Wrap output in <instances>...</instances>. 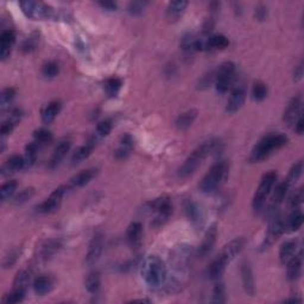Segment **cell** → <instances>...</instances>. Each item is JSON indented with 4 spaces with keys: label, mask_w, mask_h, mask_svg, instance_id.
Segmentation results:
<instances>
[{
    "label": "cell",
    "mask_w": 304,
    "mask_h": 304,
    "mask_svg": "<svg viewBox=\"0 0 304 304\" xmlns=\"http://www.w3.org/2000/svg\"><path fill=\"white\" fill-rule=\"evenodd\" d=\"M243 247L244 239L241 238L234 239L231 243L226 245L221 250V252H220L218 258L214 259L213 263L210 264L209 270H208L210 279H213V281H219V279L222 277V275L225 274V270L227 268L228 264L240 253Z\"/></svg>",
    "instance_id": "1"
},
{
    "label": "cell",
    "mask_w": 304,
    "mask_h": 304,
    "mask_svg": "<svg viewBox=\"0 0 304 304\" xmlns=\"http://www.w3.org/2000/svg\"><path fill=\"white\" fill-rule=\"evenodd\" d=\"M142 277L152 289H159L165 284L167 274L163 260L157 256H149L142 264Z\"/></svg>",
    "instance_id": "2"
},
{
    "label": "cell",
    "mask_w": 304,
    "mask_h": 304,
    "mask_svg": "<svg viewBox=\"0 0 304 304\" xmlns=\"http://www.w3.org/2000/svg\"><path fill=\"white\" fill-rule=\"evenodd\" d=\"M220 143L219 141L212 139V141L204 142L203 144H201L200 147H197L193 151V153L189 156L183 165L179 167L178 170V176L182 178H187L189 176H191L193 173L196 171L197 167L202 164V162L206 158L209 156L213 152L218 151L220 149Z\"/></svg>",
    "instance_id": "3"
},
{
    "label": "cell",
    "mask_w": 304,
    "mask_h": 304,
    "mask_svg": "<svg viewBox=\"0 0 304 304\" xmlns=\"http://www.w3.org/2000/svg\"><path fill=\"white\" fill-rule=\"evenodd\" d=\"M289 139L285 135L277 133V135H269L265 136L263 139L254 145L252 152H251L250 160L252 163H258L266 159L270 154L274 153V151H277L288 144Z\"/></svg>",
    "instance_id": "4"
},
{
    "label": "cell",
    "mask_w": 304,
    "mask_h": 304,
    "mask_svg": "<svg viewBox=\"0 0 304 304\" xmlns=\"http://www.w3.org/2000/svg\"><path fill=\"white\" fill-rule=\"evenodd\" d=\"M228 171L229 165L226 160L216 162L208 170V172L203 176V178L201 179L200 184H198L200 190L207 194L215 191L226 181V178L228 176Z\"/></svg>",
    "instance_id": "5"
},
{
    "label": "cell",
    "mask_w": 304,
    "mask_h": 304,
    "mask_svg": "<svg viewBox=\"0 0 304 304\" xmlns=\"http://www.w3.org/2000/svg\"><path fill=\"white\" fill-rule=\"evenodd\" d=\"M276 179H277V172L276 171H269L263 176L252 201V207L256 212H260L263 209L264 204L266 202V198L271 193L272 187L275 185Z\"/></svg>",
    "instance_id": "6"
},
{
    "label": "cell",
    "mask_w": 304,
    "mask_h": 304,
    "mask_svg": "<svg viewBox=\"0 0 304 304\" xmlns=\"http://www.w3.org/2000/svg\"><path fill=\"white\" fill-rule=\"evenodd\" d=\"M19 6L23 11V13L26 15L27 18L33 20H43L49 19V18L55 17V12L50 6L43 4L39 1H21L19 2Z\"/></svg>",
    "instance_id": "7"
},
{
    "label": "cell",
    "mask_w": 304,
    "mask_h": 304,
    "mask_svg": "<svg viewBox=\"0 0 304 304\" xmlns=\"http://www.w3.org/2000/svg\"><path fill=\"white\" fill-rule=\"evenodd\" d=\"M148 206L150 212L154 214L153 222H152V225H153L154 227L162 226L172 214L171 201L166 196L156 198V200L149 203Z\"/></svg>",
    "instance_id": "8"
},
{
    "label": "cell",
    "mask_w": 304,
    "mask_h": 304,
    "mask_svg": "<svg viewBox=\"0 0 304 304\" xmlns=\"http://www.w3.org/2000/svg\"><path fill=\"white\" fill-rule=\"evenodd\" d=\"M215 76L216 91L222 94L228 92L235 82V64L232 62H225L219 67Z\"/></svg>",
    "instance_id": "9"
},
{
    "label": "cell",
    "mask_w": 304,
    "mask_h": 304,
    "mask_svg": "<svg viewBox=\"0 0 304 304\" xmlns=\"http://www.w3.org/2000/svg\"><path fill=\"white\" fill-rule=\"evenodd\" d=\"M285 232V226L283 219H281L279 216H275L272 218V221L270 223L268 232H266L265 238H264L263 244H262V250L269 249L271 245H274L276 241L281 238V235Z\"/></svg>",
    "instance_id": "10"
},
{
    "label": "cell",
    "mask_w": 304,
    "mask_h": 304,
    "mask_svg": "<svg viewBox=\"0 0 304 304\" xmlns=\"http://www.w3.org/2000/svg\"><path fill=\"white\" fill-rule=\"evenodd\" d=\"M63 195H64L63 187L55 189V190L50 194V196L46 198L44 202H42L38 207H37L38 212L42 214H52L57 212L58 208L61 207Z\"/></svg>",
    "instance_id": "11"
},
{
    "label": "cell",
    "mask_w": 304,
    "mask_h": 304,
    "mask_svg": "<svg viewBox=\"0 0 304 304\" xmlns=\"http://www.w3.org/2000/svg\"><path fill=\"white\" fill-rule=\"evenodd\" d=\"M102 247H104V239L101 234H97L92 239L89 244L88 252L86 254V264L88 266L95 265L100 259L102 253Z\"/></svg>",
    "instance_id": "12"
},
{
    "label": "cell",
    "mask_w": 304,
    "mask_h": 304,
    "mask_svg": "<svg viewBox=\"0 0 304 304\" xmlns=\"http://www.w3.org/2000/svg\"><path fill=\"white\" fill-rule=\"evenodd\" d=\"M216 238H218V228H216V225L214 223V225L208 228L202 244L198 247V257L203 258V257H207L208 254L212 252L214 245L216 243Z\"/></svg>",
    "instance_id": "13"
},
{
    "label": "cell",
    "mask_w": 304,
    "mask_h": 304,
    "mask_svg": "<svg viewBox=\"0 0 304 304\" xmlns=\"http://www.w3.org/2000/svg\"><path fill=\"white\" fill-rule=\"evenodd\" d=\"M245 98H246V92H245V87L243 85H238L232 92L231 97H229L227 101V106H226V111L228 113H235L243 107Z\"/></svg>",
    "instance_id": "14"
},
{
    "label": "cell",
    "mask_w": 304,
    "mask_h": 304,
    "mask_svg": "<svg viewBox=\"0 0 304 304\" xmlns=\"http://www.w3.org/2000/svg\"><path fill=\"white\" fill-rule=\"evenodd\" d=\"M290 187L288 185L287 182H282L279 183V184L276 187L274 195H272L271 201H270L269 208H268V214L269 215H275L276 212H277V209L281 206L282 202H283V200L285 198V195L288 193V189Z\"/></svg>",
    "instance_id": "15"
},
{
    "label": "cell",
    "mask_w": 304,
    "mask_h": 304,
    "mask_svg": "<svg viewBox=\"0 0 304 304\" xmlns=\"http://www.w3.org/2000/svg\"><path fill=\"white\" fill-rule=\"evenodd\" d=\"M301 110H302V99L301 97L294 98L284 112V122L288 126L295 125V123L301 117Z\"/></svg>",
    "instance_id": "16"
},
{
    "label": "cell",
    "mask_w": 304,
    "mask_h": 304,
    "mask_svg": "<svg viewBox=\"0 0 304 304\" xmlns=\"http://www.w3.org/2000/svg\"><path fill=\"white\" fill-rule=\"evenodd\" d=\"M15 42V33L13 30H5L0 36V57L6 60L11 54L12 46Z\"/></svg>",
    "instance_id": "17"
},
{
    "label": "cell",
    "mask_w": 304,
    "mask_h": 304,
    "mask_svg": "<svg viewBox=\"0 0 304 304\" xmlns=\"http://www.w3.org/2000/svg\"><path fill=\"white\" fill-rule=\"evenodd\" d=\"M25 169V162H24V157L19 156V154H14L11 156L4 163V165L1 167V175L7 176L10 173L17 172L19 170Z\"/></svg>",
    "instance_id": "18"
},
{
    "label": "cell",
    "mask_w": 304,
    "mask_h": 304,
    "mask_svg": "<svg viewBox=\"0 0 304 304\" xmlns=\"http://www.w3.org/2000/svg\"><path fill=\"white\" fill-rule=\"evenodd\" d=\"M241 279H243V285L246 294L253 296L256 293V285H254L252 269H251L249 263H243V265H241Z\"/></svg>",
    "instance_id": "19"
},
{
    "label": "cell",
    "mask_w": 304,
    "mask_h": 304,
    "mask_svg": "<svg viewBox=\"0 0 304 304\" xmlns=\"http://www.w3.org/2000/svg\"><path fill=\"white\" fill-rule=\"evenodd\" d=\"M97 169H87L83 171L79 172L70 179L69 187L70 188H82L88 184L93 178L97 176Z\"/></svg>",
    "instance_id": "20"
},
{
    "label": "cell",
    "mask_w": 304,
    "mask_h": 304,
    "mask_svg": "<svg viewBox=\"0 0 304 304\" xmlns=\"http://www.w3.org/2000/svg\"><path fill=\"white\" fill-rule=\"evenodd\" d=\"M188 6V1H172L167 5L166 7V19L169 21H177L185 12V8Z\"/></svg>",
    "instance_id": "21"
},
{
    "label": "cell",
    "mask_w": 304,
    "mask_h": 304,
    "mask_svg": "<svg viewBox=\"0 0 304 304\" xmlns=\"http://www.w3.org/2000/svg\"><path fill=\"white\" fill-rule=\"evenodd\" d=\"M185 213H187L188 218L191 220V222L196 226H202L203 223V213L202 209L198 207L197 203H195L194 201L188 200L184 204Z\"/></svg>",
    "instance_id": "22"
},
{
    "label": "cell",
    "mask_w": 304,
    "mask_h": 304,
    "mask_svg": "<svg viewBox=\"0 0 304 304\" xmlns=\"http://www.w3.org/2000/svg\"><path fill=\"white\" fill-rule=\"evenodd\" d=\"M95 142H97V138L94 137L87 143L86 145H82V147L77 148L75 152L73 153V157H71V162H73V164H79L83 162L85 159H87V158L89 157V154L92 153L93 149L95 147Z\"/></svg>",
    "instance_id": "23"
},
{
    "label": "cell",
    "mask_w": 304,
    "mask_h": 304,
    "mask_svg": "<svg viewBox=\"0 0 304 304\" xmlns=\"http://www.w3.org/2000/svg\"><path fill=\"white\" fill-rule=\"evenodd\" d=\"M287 264L288 278H289L290 281H296V279H299L301 272H302V254L300 253L299 256H294Z\"/></svg>",
    "instance_id": "24"
},
{
    "label": "cell",
    "mask_w": 304,
    "mask_h": 304,
    "mask_svg": "<svg viewBox=\"0 0 304 304\" xmlns=\"http://www.w3.org/2000/svg\"><path fill=\"white\" fill-rule=\"evenodd\" d=\"M126 237H127V241H129L131 246H138V245L141 244L143 237L142 223L138 221L132 222L131 225L129 226V228H127Z\"/></svg>",
    "instance_id": "25"
},
{
    "label": "cell",
    "mask_w": 304,
    "mask_h": 304,
    "mask_svg": "<svg viewBox=\"0 0 304 304\" xmlns=\"http://www.w3.org/2000/svg\"><path fill=\"white\" fill-rule=\"evenodd\" d=\"M32 287L38 296H44L52 290V281L48 276H39L33 281Z\"/></svg>",
    "instance_id": "26"
},
{
    "label": "cell",
    "mask_w": 304,
    "mask_h": 304,
    "mask_svg": "<svg viewBox=\"0 0 304 304\" xmlns=\"http://www.w3.org/2000/svg\"><path fill=\"white\" fill-rule=\"evenodd\" d=\"M70 150V143L67 141L61 142L60 144L56 147V149L54 150V153H52L51 159H50V167H56L62 162V159H63L64 157H66V154L69 152Z\"/></svg>",
    "instance_id": "27"
},
{
    "label": "cell",
    "mask_w": 304,
    "mask_h": 304,
    "mask_svg": "<svg viewBox=\"0 0 304 304\" xmlns=\"http://www.w3.org/2000/svg\"><path fill=\"white\" fill-rule=\"evenodd\" d=\"M61 102L60 101H51L44 107L42 111V120L43 123L50 124L55 120V118L58 116L61 111Z\"/></svg>",
    "instance_id": "28"
},
{
    "label": "cell",
    "mask_w": 304,
    "mask_h": 304,
    "mask_svg": "<svg viewBox=\"0 0 304 304\" xmlns=\"http://www.w3.org/2000/svg\"><path fill=\"white\" fill-rule=\"evenodd\" d=\"M294 212L290 214V216L288 218L287 222L284 223L285 226V231H289V232H296L299 231V229L302 227L303 225V214L301 212L300 209H293Z\"/></svg>",
    "instance_id": "29"
},
{
    "label": "cell",
    "mask_w": 304,
    "mask_h": 304,
    "mask_svg": "<svg viewBox=\"0 0 304 304\" xmlns=\"http://www.w3.org/2000/svg\"><path fill=\"white\" fill-rule=\"evenodd\" d=\"M197 117V111L196 110H189L184 113H182L181 116H178L177 119H176V127L181 131H184L193 125V123L195 122Z\"/></svg>",
    "instance_id": "30"
},
{
    "label": "cell",
    "mask_w": 304,
    "mask_h": 304,
    "mask_svg": "<svg viewBox=\"0 0 304 304\" xmlns=\"http://www.w3.org/2000/svg\"><path fill=\"white\" fill-rule=\"evenodd\" d=\"M132 148H133L132 137L129 135H125L122 138V141H120L119 147H118L116 152H114V154H116L118 159H124V158H126L130 153H131Z\"/></svg>",
    "instance_id": "31"
},
{
    "label": "cell",
    "mask_w": 304,
    "mask_h": 304,
    "mask_svg": "<svg viewBox=\"0 0 304 304\" xmlns=\"http://www.w3.org/2000/svg\"><path fill=\"white\" fill-rule=\"evenodd\" d=\"M100 285H101V279L98 271H92L87 275V277L85 279V287L86 290L88 291L89 294L92 295L98 294L99 290H100Z\"/></svg>",
    "instance_id": "32"
},
{
    "label": "cell",
    "mask_w": 304,
    "mask_h": 304,
    "mask_svg": "<svg viewBox=\"0 0 304 304\" xmlns=\"http://www.w3.org/2000/svg\"><path fill=\"white\" fill-rule=\"evenodd\" d=\"M297 249V243L294 240L285 241V243L282 245L281 250H279V259L283 264H287L289 260L293 258L296 253Z\"/></svg>",
    "instance_id": "33"
},
{
    "label": "cell",
    "mask_w": 304,
    "mask_h": 304,
    "mask_svg": "<svg viewBox=\"0 0 304 304\" xmlns=\"http://www.w3.org/2000/svg\"><path fill=\"white\" fill-rule=\"evenodd\" d=\"M31 282V272L29 270H21L15 276L14 281H13V289L15 290H20V291H25L27 287H29Z\"/></svg>",
    "instance_id": "34"
},
{
    "label": "cell",
    "mask_w": 304,
    "mask_h": 304,
    "mask_svg": "<svg viewBox=\"0 0 304 304\" xmlns=\"http://www.w3.org/2000/svg\"><path fill=\"white\" fill-rule=\"evenodd\" d=\"M61 249V244L57 240H49L42 246L41 250V258L49 259Z\"/></svg>",
    "instance_id": "35"
},
{
    "label": "cell",
    "mask_w": 304,
    "mask_h": 304,
    "mask_svg": "<svg viewBox=\"0 0 304 304\" xmlns=\"http://www.w3.org/2000/svg\"><path fill=\"white\" fill-rule=\"evenodd\" d=\"M229 45V41L226 36L223 35H210L209 37V49H226Z\"/></svg>",
    "instance_id": "36"
},
{
    "label": "cell",
    "mask_w": 304,
    "mask_h": 304,
    "mask_svg": "<svg viewBox=\"0 0 304 304\" xmlns=\"http://www.w3.org/2000/svg\"><path fill=\"white\" fill-rule=\"evenodd\" d=\"M303 171V163L302 160H300V162H297L296 164H294L293 167L290 169L289 175H288V178L285 179V182L288 183V185L291 187V185L294 184V183H296L299 181V178L301 177V175H302Z\"/></svg>",
    "instance_id": "37"
},
{
    "label": "cell",
    "mask_w": 304,
    "mask_h": 304,
    "mask_svg": "<svg viewBox=\"0 0 304 304\" xmlns=\"http://www.w3.org/2000/svg\"><path fill=\"white\" fill-rule=\"evenodd\" d=\"M37 157V143H30L25 149V154H24V162H25V169L32 166L36 162Z\"/></svg>",
    "instance_id": "38"
},
{
    "label": "cell",
    "mask_w": 304,
    "mask_h": 304,
    "mask_svg": "<svg viewBox=\"0 0 304 304\" xmlns=\"http://www.w3.org/2000/svg\"><path fill=\"white\" fill-rule=\"evenodd\" d=\"M120 88H122V81L117 77H112V79H108L106 83H105V89H106V93L108 97L113 98L119 93Z\"/></svg>",
    "instance_id": "39"
},
{
    "label": "cell",
    "mask_w": 304,
    "mask_h": 304,
    "mask_svg": "<svg viewBox=\"0 0 304 304\" xmlns=\"http://www.w3.org/2000/svg\"><path fill=\"white\" fill-rule=\"evenodd\" d=\"M14 95L15 92L13 88L7 87V88L2 89L1 95H0V107H1V111H5L6 108L10 107V104L14 99Z\"/></svg>",
    "instance_id": "40"
},
{
    "label": "cell",
    "mask_w": 304,
    "mask_h": 304,
    "mask_svg": "<svg viewBox=\"0 0 304 304\" xmlns=\"http://www.w3.org/2000/svg\"><path fill=\"white\" fill-rule=\"evenodd\" d=\"M181 45L184 54L193 55L196 51V37H194L193 35L184 36L182 39Z\"/></svg>",
    "instance_id": "41"
},
{
    "label": "cell",
    "mask_w": 304,
    "mask_h": 304,
    "mask_svg": "<svg viewBox=\"0 0 304 304\" xmlns=\"http://www.w3.org/2000/svg\"><path fill=\"white\" fill-rule=\"evenodd\" d=\"M15 189H17V182L15 181H8L1 185V189H0V198H1L2 202H5L6 200H8V198L14 194Z\"/></svg>",
    "instance_id": "42"
},
{
    "label": "cell",
    "mask_w": 304,
    "mask_h": 304,
    "mask_svg": "<svg viewBox=\"0 0 304 304\" xmlns=\"http://www.w3.org/2000/svg\"><path fill=\"white\" fill-rule=\"evenodd\" d=\"M252 97L256 101H263L268 97V87L263 82H256L252 88Z\"/></svg>",
    "instance_id": "43"
},
{
    "label": "cell",
    "mask_w": 304,
    "mask_h": 304,
    "mask_svg": "<svg viewBox=\"0 0 304 304\" xmlns=\"http://www.w3.org/2000/svg\"><path fill=\"white\" fill-rule=\"evenodd\" d=\"M24 297H25V291L12 289L11 293L6 295L4 299H2V303H7V304L19 303L24 300Z\"/></svg>",
    "instance_id": "44"
},
{
    "label": "cell",
    "mask_w": 304,
    "mask_h": 304,
    "mask_svg": "<svg viewBox=\"0 0 304 304\" xmlns=\"http://www.w3.org/2000/svg\"><path fill=\"white\" fill-rule=\"evenodd\" d=\"M213 303H225L226 302V288L222 283H218L213 290Z\"/></svg>",
    "instance_id": "45"
},
{
    "label": "cell",
    "mask_w": 304,
    "mask_h": 304,
    "mask_svg": "<svg viewBox=\"0 0 304 304\" xmlns=\"http://www.w3.org/2000/svg\"><path fill=\"white\" fill-rule=\"evenodd\" d=\"M33 137H35L36 143H41V144H46L52 141V135L50 131L45 129H38L33 132Z\"/></svg>",
    "instance_id": "46"
},
{
    "label": "cell",
    "mask_w": 304,
    "mask_h": 304,
    "mask_svg": "<svg viewBox=\"0 0 304 304\" xmlns=\"http://www.w3.org/2000/svg\"><path fill=\"white\" fill-rule=\"evenodd\" d=\"M33 195H35L33 188H26L24 189L23 191H20V193L14 197L13 202L14 204H24L25 202H27V201H30Z\"/></svg>",
    "instance_id": "47"
},
{
    "label": "cell",
    "mask_w": 304,
    "mask_h": 304,
    "mask_svg": "<svg viewBox=\"0 0 304 304\" xmlns=\"http://www.w3.org/2000/svg\"><path fill=\"white\" fill-rule=\"evenodd\" d=\"M111 130H112V123L110 120H102V122L98 124L95 136H97V138L106 137V136L110 135Z\"/></svg>",
    "instance_id": "48"
},
{
    "label": "cell",
    "mask_w": 304,
    "mask_h": 304,
    "mask_svg": "<svg viewBox=\"0 0 304 304\" xmlns=\"http://www.w3.org/2000/svg\"><path fill=\"white\" fill-rule=\"evenodd\" d=\"M58 71H60V68H58V64L55 63V62H49V63L44 64V67L42 69L43 75L49 77V79L57 76Z\"/></svg>",
    "instance_id": "49"
},
{
    "label": "cell",
    "mask_w": 304,
    "mask_h": 304,
    "mask_svg": "<svg viewBox=\"0 0 304 304\" xmlns=\"http://www.w3.org/2000/svg\"><path fill=\"white\" fill-rule=\"evenodd\" d=\"M302 202H303V189L301 188L291 195L289 200V207L291 209H299Z\"/></svg>",
    "instance_id": "50"
},
{
    "label": "cell",
    "mask_w": 304,
    "mask_h": 304,
    "mask_svg": "<svg viewBox=\"0 0 304 304\" xmlns=\"http://www.w3.org/2000/svg\"><path fill=\"white\" fill-rule=\"evenodd\" d=\"M147 5H148V2H145V1H132L129 4L127 11H129V13L132 15H139L144 12L145 6Z\"/></svg>",
    "instance_id": "51"
},
{
    "label": "cell",
    "mask_w": 304,
    "mask_h": 304,
    "mask_svg": "<svg viewBox=\"0 0 304 304\" xmlns=\"http://www.w3.org/2000/svg\"><path fill=\"white\" fill-rule=\"evenodd\" d=\"M36 44H37L36 37H30V38H27L26 41L23 43V45H21V49H23V51H25V52L32 51L33 49L36 48Z\"/></svg>",
    "instance_id": "52"
},
{
    "label": "cell",
    "mask_w": 304,
    "mask_h": 304,
    "mask_svg": "<svg viewBox=\"0 0 304 304\" xmlns=\"http://www.w3.org/2000/svg\"><path fill=\"white\" fill-rule=\"evenodd\" d=\"M302 77H303V61H301L300 64L296 67V69L294 71V80L296 82H299L302 80Z\"/></svg>",
    "instance_id": "53"
},
{
    "label": "cell",
    "mask_w": 304,
    "mask_h": 304,
    "mask_svg": "<svg viewBox=\"0 0 304 304\" xmlns=\"http://www.w3.org/2000/svg\"><path fill=\"white\" fill-rule=\"evenodd\" d=\"M266 15H268V11H266L265 6L260 5V6H258V7L256 8V17H257V19L264 20L266 18Z\"/></svg>",
    "instance_id": "54"
},
{
    "label": "cell",
    "mask_w": 304,
    "mask_h": 304,
    "mask_svg": "<svg viewBox=\"0 0 304 304\" xmlns=\"http://www.w3.org/2000/svg\"><path fill=\"white\" fill-rule=\"evenodd\" d=\"M17 256H18V254L15 253V252H11L10 256L6 257V259H5V262H4L5 268H8V266H10V268H11V266L14 264L15 260H17V258H18Z\"/></svg>",
    "instance_id": "55"
},
{
    "label": "cell",
    "mask_w": 304,
    "mask_h": 304,
    "mask_svg": "<svg viewBox=\"0 0 304 304\" xmlns=\"http://www.w3.org/2000/svg\"><path fill=\"white\" fill-rule=\"evenodd\" d=\"M295 130H296V132L299 133V135H302L304 131V119L303 117L301 116L299 119H297V122L295 123Z\"/></svg>",
    "instance_id": "56"
},
{
    "label": "cell",
    "mask_w": 304,
    "mask_h": 304,
    "mask_svg": "<svg viewBox=\"0 0 304 304\" xmlns=\"http://www.w3.org/2000/svg\"><path fill=\"white\" fill-rule=\"evenodd\" d=\"M99 5L101 6V7H104L105 10H108V11H114L117 8V4L116 2L113 1H102V2H99Z\"/></svg>",
    "instance_id": "57"
},
{
    "label": "cell",
    "mask_w": 304,
    "mask_h": 304,
    "mask_svg": "<svg viewBox=\"0 0 304 304\" xmlns=\"http://www.w3.org/2000/svg\"><path fill=\"white\" fill-rule=\"evenodd\" d=\"M133 302H141V303H150V301L149 300H135Z\"/></svg>",
    "instance_id": "58"
}]
</instances>
